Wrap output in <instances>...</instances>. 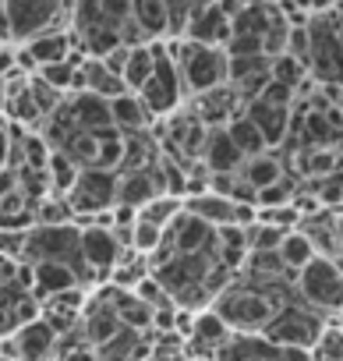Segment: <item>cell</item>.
Here are the masks:
<instances>
[{
    "label": "cell",
    "mask_w": 343,
    "mask_h": 361,
    "mask_svg": "<svg viewBox=\"0 0 343 361\" xmlns=\"http://www.w3.org/2000/svg\"><path fill=\"white\" fill-rule=\"evenodd\" d=\"M64 224H78L75 220V209L68 206V199L50 195L46 202L36 206V227H64Z\"/></svg>",
    "instance_id": "cell-32"
},
{
    "label": "cell",
    "mask_w": 343,
    "mask_h": 361,
    "mask_svg": "<svg viewBox=\"0 0 343 361\" xmlns=\"http://www.w3.org/2000/svg\"><path fill=\"white\" fill-rule=\"evenodd\" d=\"M32 269H36L32 294H36V301H39V305H46V301H54V298H64V294H71V290H78V287H82L78 273H75V269H68V266L39 262V266H32Z\"/></svg>",
    "instance_id": "cell-18"
},
{
    "label": "cell",
    "mask_w": 343,
    "mask_h": 361,
    "mask_svg": "<svg viewBox=\"0 0 343 361\" xmlns=\"http://www.w3.org/2000/svg\"><path fill=\"white\" fill-rule=\"evenodd\" d=\"M57 347H61V336L43 319H36V322L22 326L8 340V357H18V361H54Z\"/></svg>",
    "instance_id": "cell-11"
},
{
    "label": "cell",
    "mask_w": 343,
    "mask_h": 361,
    "mask_svg": "<svg viewBox=\"0 0 343 361\" xmlns=\"http://www.w3.org/2000/svg\"><path fill=\"white\" fill-rule=\"evenodd\" d=\"M152 68H156V54H152V43L149 47H135L131 57H127V68H124V85L127 92H142L145 82L152 78Z\"/></svg>",
    "instance_id": "cell-30"
},
{
    "label": "cell",
    "mask_w": 343,
    "mask_h": 361,
    "mask_svg": "<svg viewBox=\"0 0 343 361\" xmlns=\"http://www.w3.org/2000/svg\"><path fill=\"white\" fill-rule=\"evenodd\" d=\"M339 170H343V152H339Z\"/></svg>",
    "instance_id": "cell-42"
},
{
    "label": "cell",
    "mask_w": 343,
    "mask_h": 361,
    "mask_svg": "<svg viewBox=\"0 0 343 361\" xmlns=\"http://www.w3.org/2000/svg\"><path fill=\"white\" fill-rule=\"evenodd\" d=\"M216 361H311V354L276 347L266 336H234Z\"/></svg>",
    "instance_id": "cell-14"
},
{
    "label": "cell",
    "mask_w": 343,
    "mask_h": 361,
    "mask_svg": "<svg viewBox=\"0 0 343 361\" xmlns=\"http://www.w3.org/2000/svg\"><path fill=\"white\" fill-rule=\"evenodd\" d=\"M192 110H195V117H199L209 131H220V128H227L234 117L244 114V99H241V92H237L234 85H220V89H213V92L192 99Z\"/></svg>",
    "instance_id": "cell-12"
},
{
    "label": "cell",
    "mask_w": 343,
    "mask_h": 361,
    "mask_svg": "<svg viewBox=\"0 0 343 361\" xmlns=\"http://www.w3.org/2000/svg\"><path fill=\"white\" fill-rule=\"evenodd\" d=\"M120 177V188H117V206L127 209H145L152 199L163 195V180H159V163L152 170H135V173H117Z\"/></svg>",
    "instance_id": "cell-16"
},
{
    "label": "cell",
    "mask_w": 343,
    "mask_h": 361,
    "mask_svg": "<svg viewBox=\"0 0 343 361\" xmlns=\"http://www.w3.org/2000/svg\"><path fill=\"white\" fill-rule=\"evenodd\" d=\"M82 92H92V96L113 103V99H120V96L127 92V85H124V78L113 75L103 61L85 57V61H82Z\"/></svg>",
    "instance_id": "cell-20"
},
{
    "label": "cell",
    "mask_w": 343,
    "mask_h": 361,
    "mask_svg": "<svg viewBox=\"0 0 343 361\" xmlns=\"http://www.w3.org/2000/svg\"><path fill=\"white\" fill-rule=\"evenodd\" d=\"M325 329H329V322H325L318 312H311L301 298H294L290 305H283V308H280V315L273 319V326H269L262 336H266L269 343H276V347L311 354Z\"/></svg>",
    "instance_id": "cell-4"
},
{
    "label": "cell",
    "mask_w": 343,
    "mask_h": 361,
    "mask_svg": "<svg viewBox=\"0 0 343 361\" xmlns=\"http://www.w3.org/2000/svg\"><path fill=\"white\" fill-rule=\"evenodd\" d=\"M339 106H343V96H339Z\"/></svg>",
    "instance_id": "cell-44"
},
{
    "label": "cell",
    "mask_w": 343,
    "mask_h": 361,
    "mask_svg": "<svg viewBox=\"0 0 343 361\" xmlns=\"http://www.w3.org/2000/svg\"><path fill=\"white\" fill-rule=\"evenodd\" d=\"M117 188H120V177L110 170H82L78 185L68 192V206L75 209V220H99L106 213L117 209Z\"/></svg>",
    "instance_id": "cell-7"
},
{
    "label": "cell",
    "mask_w": 343,
    "mask_h": 361,
    "mask_svg": "<svg viewBox=\"0 0 343 361\" xmlns=\"http://www.w3.org/2000/svg\"><path fill=\"white\" fill-rule=\"evenodd\" d=\"M280 259H283V266L297 276L301 269H308V266L318 259V252H315V245L308 241L304 231H290V234L283 238V245H280Z\"/></svg>",
    "instance_id": "cell-27"
},
{
    "label": "cell",
    "mask_w": 343,
    "mask_h": 361,
    "mask_svg": "<svg viewBox=\"0 0 343 361\" xmlns=\"http://www.w3.org/2000/svg\"><path fill=\"white\" fill-rule=\"evenodd\" d=\"M202 163H206V170H209L213 177H220V173H241L244 156H241V149L234 145V138L227 135V128L209 131V145H206Z\"/></svg>",
    "instance_id": "cell-19"
},
{
    "label": "cell",
    "mask_w": 343,
    "mask_h": 361,
    "mask_svg": "<svg viewBox=\"0 0 343 361\" xmlns=\"http://www.w3.org/2000/svg\"><path fill=\"white\" fill-rule=\"evenodd\" d=\"M82 336H85V343L92 347V350H99L103 343H110L124 326H120V319H117V312H113V305L103 298V290H96L92 298H89V305H85V312H82Z\"/></svg>",
    "instance_id": "cell-13"
},
{
    "label": "cell",
    "mask_w": 343,
    "mask_h": 361,
    "mask_svg": "<svg viewBox=\"0 0 343 361\" xmlns=\"http://www.w3.org/2000/svg\"><path fill=\"white\" fill-rule=\"evenodd\" d=\"M170 57L177 61L181 82L188 99H199L220 85H230V57L227 50L216 47H202V43H188V39H166Z\"/></svg>",
    "instance_id": "cell-3"
},
{
    "label": "cell",
    "mask_w": 343,
    "mask_h": 361,
    "mask_svg": "<svg viewBox=\"0 0 343 361\" xmlns=\"http://www.w3.org/2000/svg\"><path fill=\"white\" fill-rule=\"evenodd\" d=\"M185 39L227 50V43L234 39V18L227 15L223 4H195V15H192V25H188Z\"/></svg>",
    "instance_id": "cell-9"
},
{
    "label": "cell",
    "mask_w": 343,
    "mask_h": 361,
    "mask_svg": "<svg viewBox=\"0 0 343 361\" xmlns=\"http://www.w3.org/2000/svg\"><path fill=\"white\" fill-rule=\"evenodd\" d=\"M283 238H287V231H276V227H269V224L248 227V248H251V252H280Z\"/></svg>",
    "instance_id": "cell-35"
},
{
    "label": "cell",
    "mask_w": 343,
    "mask_h": 361,
    "mask_svg": "<svg viewBox=\"0 0 343 361\" xmlns=\"http://www.w3.org/2000/svg\"><path fill=\"white\" fill-rule=\"evenodd\" d=\"M8 159H11V121L0 117V170L8 166Z\"/></svg>",
    "instance_id": "cell-38"
},
{
    "label": "cell",
    "mask_w": 343,
    "mask_h": 361,
    "mask_svg": "<svg viewBox=\"0 0 343 361\" xmlns=\"http://www.w3.org/2000/svg\"><path fill=\"white\" fill-rule=\"evenodd\" d=\"M297 298L294 283H280V287H266V283H255L248 276H237L216 301H213V312L230 326L234 336H262L273 319L280 315L283 305H290Z\"/></svg>",
    "instance_id": "cell-1"
},
{
    "label": "cell",
    "mask_w": 343,
    "mask_h": 361,
    "mask_svg": "<svg viewBox=\"0 0 343 361\" xmlns=\"http://www.w3.org/2000/svg\"><path fill=\"white\" fill-rule=\"evenodd\" d=\"M149 354H152V333H138V329H120L110 343L96 350L99 361H145Z\"/></svg>",
    "instance_id": "cell-23"
},
{
    "label": "cell",
    "mask_w": 343,
    "mask_h": 361,
    "mask_svg": "<svg viewBox=\"0 0 343 361\" xmlns=\"http://www.w3.org/2000/svg\"><path fill=\"white\" fill-rule=\"evenodd\" d=\"M152 54H156V68H152V78L145 82V89L138 96H142V103L149 106V114L156 121H166V117H174L181 110V103L188 99V92H185L177 61L170 57L166 43H152Z\"/></svg>",
    "instance_id": "cell-5"
},
{
    "label": "cell",
    "mask_w": 343,
    "mask_h": 361,
    "mask_svg": "<svg viewBox=\"0 0 343 361\" xmlns=\"http://www.w3.org/2000/svg\"><path fill=\"white\" fill-rule=\"evenodd\" d=\"M311 361H343V329L329 326L311 350Z\"/></svg>",
    "instance_id": "cell-36"
},
{
    "label": "cell",
    "mask_w": 343,
    "mask_h": 361,
    "mask_svg": "<svg viewBox=\"0 0 343 361\" xmlns=\"http://www.w3.org/2000/svg\"><path fill=\"white\" fill-rule=\"evenodd\" d=\"M131 18L145 32L149 43H166L170 36V8L163 0H131Z\"/></svg>",
    "instance_id": "cell-25"
},
{
    "label": "cell",
    "mask_w": 343,
    "mask_h": 361,
    "mask_svg": "<svg viewBox=\"0 0 343 361\" xmlns=\"http://www.w3.org/2000/svg\"><path fill=\"white\" fill-rule=\"evenodd\" d=\"M0 361H18V357H8V354H4V357H0Z\"/></svg>",
    "instance_id": "cell-41"
},
{
    "label": "cell",
    "mask_w": 343,
    "mask_h": 361,
    "mask_svg": "<svg viewBox=\"0 0 343 361\" xmlns=\"http://www.w3.org/2000/svg\"><path fill=\"white\" fill-rule=\"evenodd\" d=\"M294 290H297V298H301L311 312H318L322 319H325V315H339V312H343V269H339V262L318 255L308 269L297 273Z\"/></svg>",
    "instance_id": "cell-6"
},
{
    "label": "cell",
    "mask_w": 343,
    "mask_h": 361,
    "mask_svg": "<svg viewBox=\"0 0 343 361\" xmlns=\"http://www.w3.org/2000/svg\"><path fill=\"white\" fill-rule=\"evenodd\" d=\"M163 248H170L174 255H202V252H216V227H209L206 220L192 216L188 209L177 216V224L166 231Z\"/></svg>",
    "instance_id": "cell-10"
},
{
    "label": "cell",
    "mask_w": 343,
    "mask_h": 361,
    "mask_svg": "<svg viewBox=\"0 0 343 361\" xmlns=\"http://www.w3.org/2000/svg\"><path fill=\"white\" fill-rule=\"evenodd\" d=\"M8 110V78H0V114Z\"/></svg>",
    "instance_id": "cell-40"
},
{
    "label": "cell",
    "mask_w": 343,
    "mask_h": 361,
    "mask_svg": "<svg viewBox=\"0 0 343 361\" xmlns=\"http://www.w3.org/2000/svg\"><path fill=\"white\" fill-rule=\"evenodd\" d=\"M304 78H308V68H304L301 61H294L290 54H283V57L273 61V82H283V85H290V89H301Z\"/></svg>",
    "instance_id": "cell-34"
},
{
    "label": "cell",
    "mask_w": 343,
    "mask_h": 361,
    "mask_svg": "<svg viewBox=\"0 0 343 361\" xmlns=\"http://www.w3.org/2000/svg\"><path fill=\"white\" fill-rule=\"evenodd\" d=\"M103 290V298L113 305V312H117V319H120V326L124 329H138V333H152V308L135 294V290H120V287H99Z\"/></svg>",
    "instance_id": "cell-17"
},
{
    "label": "cell",
    "mask_w": 343,
    "mask_h": 361,
    "mask_svg": "<svg viewBox=\"0 0 343 361\" xmlns=\"http://www.w3.org/2000/svg\"><path fill=\"white\" fill-rule=\"evenodd\" d=\"M185 209L199 220H206L209 227L223 231V227H237V202L216 195V192H206V195H195V199H185Z\"/></svg>",
    "instance_id": "cell-22"
},
{
    "label": "cell",
    "mask_w": 343,
    "mask_h": 361,
    "mask_svg": "<svg viewBox=\"0 0 343 361\" xmlns=\"http://www.w3.org/2000/svg\"><path fill=\"white\" fill-rule=\"evenodd\" d=\"M82 255H85L89 269L96 273V280H110V273L124 259V245H120L113 227L89 224V227H82Z\"/></svg>",
    "instance_id": "cell-8"
},
{
    "label": "cell",
    "mask_w": 343,
    "mask_h": 361,
    "mask_svg": "<svg viewBox=\"0 0 343 361\" xmlns=\"http://www.w3.org/2000/svg\"><path fill=\"white\" fill-rule=\"evenodd\" d=\"M46 173H50V185H54V195H61V199H68V192L78 185V177H82V166L68 156V152H61V149H54V156H50V163H46Z\"/></svg>",
    "instance_id": "cell-29"
},
{
    "label": "cell",
    "mask_w": 343,
    "mask_h": 361,
    "mask_svg": "<svg viewBox=\"0 0 343 361\" xmlns=\"http://www.w3.org/2000/svg\"><path fill=\"white\" fill-rule=\"evenodd\" d=\"M0 47H15L11 43V22H8V11H4V0H0Z\"/></svg>",
    "instance_id": "cell-39"
},
{
    "label": "cell",
    "mask_w": 343,
    "mask_h": 361,
    "mask_svg": "<svg viewBox=\"0 0 343 361\" xmlns=\"http://www.w3.org/2000/svg\"><path fill=\"white\" fill-rule=\"evenodd\" d=\"M227 135L234 138V145L241 149V156H244V159H255V156H262V152H273V149H269V142H266V135L251 124V117H248V114L234 117V121L227 124Z\"/></svg>",
    "instance_id": "cell-26"
},
{
    "label": "cell",
    "mask_w": 343,
    "mask_h": 361,
    "mask_svg": "<svg viewBox=\"0 0 343 361\" xmlns=\"http://www.w3.org/2000/svg\"><path fill=\"white\" fill-rule=\"evenodd\" d=\"M152 276V266H149V259L145 255H138V252H124V259H120V266L110 273V287H120V290H135L142 280H149Z\"/></svg>",
    "instance_id": "cell-28"
},
{
    "label": "cell",
    "mask_w": 343,
    "mask_h": 361,
    "mask_svg": "<svg viewBox=\"0 0 343 361\" xmlns=\"http://www.w3.org/2000/svg\"><path fill=\"white\" fill-rule=\"evenodd\" d=\"M283 177H287V159L276 156V152H262L255 159H244V166H241V180L251 185L255 192H266V188L280 185Z\"/></svg>",
    "instance_id": "cell-24"
},
{
    "label": "cell",
    "mask_w": 343,
    "mask_h": 361,
    "mask_svg": "<svg viewBox=\"0 0 343 361\" xmlns=\"http://www.w3.org/2000/svg\"><path fill=\"white\" fill-rule=\"evenodd\" d=\"M185 361H195V357H185Z\"/></svg>",
    "instance_id": "cell-43"
},
{
    "label": "cell",
    "mask_w": 343,
    "mask_h": 361,
    "mask_svg": "<svg viewBox=\"0 0 343 361\" xmlns=\"http://www.w3.org/2000/svg\"><path fill=\"white\" fill-rule=\"evenodd\" d=\"M269 71H273V61L269 57H230V85L255 82V78H262Z\"/></svg>",
    "instance_id": "cell-33"
},
{
    "label": "cell",
    "mask_w": 343,
    "mask_h": 361,
    "mask_svg": "<svg viewBox=\"0 0 343 361\" xmlns=\"http://www.w3.org/2000/svg\"><path fill=\"white\" fill-rule=\"evenodd\" d=\"M181 213H185V199L159 195V199H152V202L138 213V220H145V224H152V227H159V231H170V227L177 224Z\"/></svg>",
    "instance_id": "cell-31"
},
{
    "label": "cell",
    "mask_w": 343,
    "mask_h": 361,
    "mask_svg": "<svg viewBox=\"0 0 343 361\" xmlns=\"http://www.w3.org/2000/svg\"><path fill=\"white\" fill-rule=\"evenodd\" d=\"M244 114H248L251 124L266 135L269 149L287 145V138H290V124H294V110H290V106H280V103H269V99H255V103L244 106Z\"/></svg>",
    "instance_id": "cell-15"
},
{
    "label": "cell",
    "mask_w": 343,
    "mask_h": 361,
    "mask_svg": "<svg viewBox=\"0 0 343 361\" xmlns=\"http://www.w3.org/2000/svg\"><path fill=\"white\" fill-rule=\"evenodd\" d=\"M135 294L149 305V308H159V305H170V294L159 287V280L156 276H149V280H142L138 287H135Z\"/></svg>",
    "instance_id": "cell-37"
},
{
    "label": "cell",
    "mask_w": 343,
    "mask_h": 361,
    "mask_svg": "<svg viewBox=\"0 0 343 361\" xmlns=\"http://www.w3.org/2000/svg\"><path fill=\"white\" fill-rule=\"evenodd\" d=\"M308 75L322 89H343V4H325L311 11Z\"/></svg>",
    "instance_id": "cell-2"
},
{
    "label": "cell",
    "mask_w": 343,
    "mask_h": 361,
    "mask_svg": "<svg viewBox=\"0 0 343 361\" xmlns=\"http://www.w3.org/2000/svg\"><path fill=\"white\" fill-rule=\"evenodd\" d=\"M110 114H113V128L120 135H138V131H152L156 128V117L149 114V106L135 92H124L120 99H113Z\"/></svg>",
    "instance_id": "cell-21"
}]
</instances>
